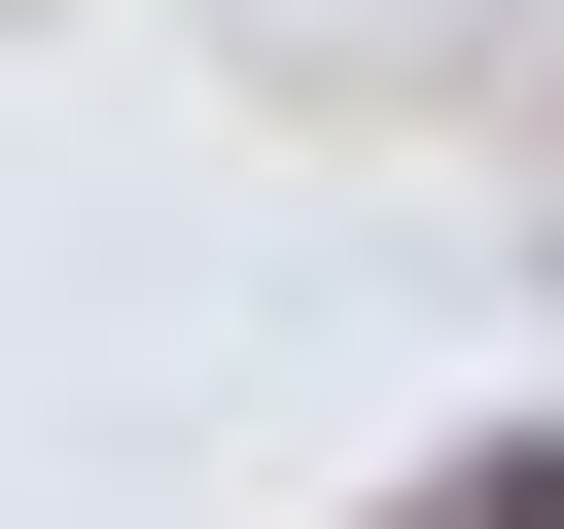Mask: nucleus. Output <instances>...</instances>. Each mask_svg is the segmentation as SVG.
I'll use <instances>...</instances> for the list:
<instances>
[{"instance_id":"1","label":"nucleus","mask_w":564,"mask_h":529,"mask_svg":"<svg viewBox=\"0 0 564 529\" xmlns=\"http://www.w3.org/2000/svg\"><path fill=\"white\" fill-rule=\"evenodd\" d=\"M388 529H564V423H494V458H423Z\"/></svg>"}]
</instances>
